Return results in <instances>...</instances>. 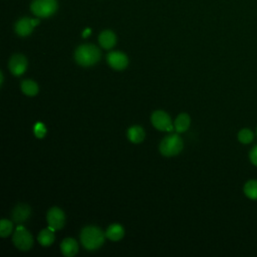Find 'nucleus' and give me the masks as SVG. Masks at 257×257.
<instances>
[{
	"label": "nucleus",
	"instance_id": "f257e3e1",
	"mask_svg": "<svg viewBox=\"0 0 257 257\" xmlns=\"http://www.w3.org/2000/svg\"><path fill=\"white\" fill-rule=\"evenodd\" d=\"M105 237V233L96 226H86L80 233L82 246L90 251L98 249L104 243Z\"/></svg>",
	"mask_w": 257,
	"mask_h": 257
},
{
	"label": "nucleus",
	"instance_id": "412c9836",
	"mask_svg": "<svg viewBox=\"0 0 257 257\" xmlns=\"http://www.w3.org/2000/svg\"><path fill=\"white\" fill-rule=\"evenodd\" d=\"M13 229V224L11 221L7 220V219H2L0 221V236L5 238L7 236H9L12 232Z\"/></svg>",
	"mask_w": 257,
	"mask_h": 257
},
{
	"label": "nucleus",
	"instance_id": "a878e982",
	"mask_svg": "<svg viewBox=\"0 0 257 257\" xmlns=\"http://www.w3.org/2000/svg\"><path fill=\"white\" fill-rule=\"evenodd\" d=\"M256 134H257V131H256Z\"/></svg>",
	"mask_w": 257,
	"mask_h": 257
},
{
	"label": "nucleus",
	"instance_id": "dca6fc26",
	"mask_svg": "<svg viewBox=\"0 0 257 257\" xmlns=\"http://www.w3.org/2000/svg\"><path fill=\"white\" fill-rule=\"evenodd\" d=\"M190 122H191V118L189 114L185 112L180 113L175 120V130L177 131V133H184L189 128Z\"/></svg>",
	"mask_w": 257,
	"mask_h": 257
},
{
	"label": "nucleus",
	"instance_id": "39448f33",
	"mask_svg": "<svg viewBox=\"0 0 257 257\" xmlns=\"http://www.w3.org/2000/svg\"><path fill=\"white\" fill-rule=\"evenodd\" d=\"M13 244L21 251H27L33 246L32 235L23 226H18L13 234Z\"/></svg>",
	"mask_w": 257,
	"mask_h": 257
},
{
	"label": "nucleus",
	"instance_id": "7ed1b4c3",
	"mask_svg": "<svg viewBox=\"0 0 257 257\" xmlns=\"http://www.w3.org/2000/svg\"><path fill=\"white\" fill-rule=\"evenodd\" d=\"M184 144L178 135L167 136L160 144V152L166 157H173L181 153Z\"/></svg>",
	"mask_w": 257,
	"mask_h": 257
},
{
	"label": "nucleus",
	"instance_id": "ddd939ff",
	"mask_svg": "<svg viewBox=\"0 0 257 257\" xmlns=\"http://www.w3.org/2000/svg\"><path fill=\"white\" fill-rule=\"evenodd\" d=\"M98 42L102 48L110 49L114 46V44L116 42V37L112 31L104 30L99 34Z\"/></svg>",
	"mask_w": 257,
	"mask_h": 257
},
{
	"label": "nucleus",
	"instance_id": "a211bd4d",
	"mask_svg": "<svg viewBox=\"0 0 257 257\" xmlns=\"http://www.w3.org/2000/svg\"><path fill=\"white\" fill-rule=\"evenodd\" d=\"M21 90L24 94H26L28 96H34L38 93L39 88L35 81H33L31 79H25L21 83Z\"/></svg>",
	"mask_w": 257,
	"mask_h": 257
},
{
	"label": "nucleus",
	"instance_id": "aec40b11",
	"mask_svg": "<svg viewBox=\"0 0 257 257\" xmlns=\"http://www.w3.org/2000/svg\"><path fill=\"white\" fill-rule=\"evenodd\" d=\"M238 141L241 143V144H250L253 139H254V135H253V132L250 130V128H242L239 133H238Z\"/></svg>",
	"mask_w": 257,
	"mask_h": 257
},
{
	"label": "nucleus",
	"instance_id": "423d86ee",
	"mask_svg": "<svg viewBox=\"0 0 257 257\" xmlns=\"http://www.w3.org/2000/svg\"><path fill=\"white\" fill-rule=\"evenodd\" d=\"M151 121L153 125L159 131L171 132L173 131V124L170 115L164 110H156L151 116Z\"/></svg>",
	"mask_w": 257,
	"mask_h": 257
},
{
	"label": "nucleus",
	"instance_id": "1a4fd4ad",
	"mask_svg": "<svg viewBox=\"0 0 257 257\" xmlns=\"http://www.w3.org/2000/svg\"><path fill=\"white\" fill-rule=\"evenodd\" d=\"M27 68V59L22 54H14L9 60V69L13 75L19 76Z\"/></svg>",
	"mask_w": 257,
	"mask_h": 257
},
{
	"label": "nucleus",
	"instance_id": "4be33fe9",
	"mask_svg": "<svg viewBox=\"0 0 257 257\" xmlns=\"http://www.w3.org/2000/svg\"><path fill=\"white\" fill-rule=\"evenodd\" d=\"M34 134L36 138L42 139L46 134V127L42 122H36L34 125Z\"/></svg>",
	"mask_w": 257,
	"mask_h": 257
},
{
	"label": "nucleus",
	"instance_id": "393cba45",
	"mask_svg": "<svg viewBox=\"0 0 257 257\" xmlns=\"http://www.w3.org/2000/svg\"><path fill=\"white\" fill-rule=\"evenodd\" d=\"M0 75H1V80H0V83H1V85H2V83H3V73H2V71L0 72Z\"/></svg>",
	"mask_w": 257,
	"mask_h": 257
},
{
	"label": "nucleus",
	"instance_id": "6e6552de",
	"mask_svg": "<svg viewBox=\"0 0 257 257\" xmlns=\"http://www.w3.org/2000/svg\"><path fill=\"white\" fill-rule=\"evenodd\" d=\"M106 60H107V63L109 64V66L116 70H122L128 64L127 56L120 51L109 52L106 56Z\"/></svg>",
	"mask_w": 257,
	"mask_h": 257
},
{
	"label": "nucleus",
	"instance_id": "20e7f679",
	"mask_svg": "<svg viewBox=\"0 0 257 257\" xmlns=\"http://www.w3.org/2000/svg\"><path fill=\"white\" fill-rule=\"evenodd\" d=\"M31 11L38 17H49L57 9L56 0H34L31 3Z\"/></svg>",
	"mask_w": 257,
	"mask_h": 257
},
{
	"label": "nucleus",
	"instance_id": "4468645a",
	"mask_svg": "<svg viewBox=\"0 0 257 257\" xmlns=\"http://www.w3.org/2000/svg\"><path fill=\"white\" fill-rule=\"evenodd\" d=\"M127 139L134 144H140L145 140L146 134L142 126L133 125L127 130Z\"/></svg>",
	"mask_w": 257,
	"mask_h": 257
},
{
	"label": "nucleus",
	"instance_id": "6ab92c4d",
	"mask_svg": "<svg viewBox=\"0 0 257 257\" xmlns=\"http://www.w3.org/2000/svg\"><path fill=\"white\" fill-rule=\"evenodd\" d=\"M245 196L251 200H257V180H250L243 187Z\"/></svg>",
	"mask_w": 257,
	"mask_h": 257
},
{
	"label": "nucleus",
	"instance_id": "2eb2a0df",
	"mask_svg": "<svg viewBox=\"0 0 257 257\" xmlns=\"http://www.w3.org/2000/svg\"><path fill=\"white\" fill-rule=\"evenodd\" d=\"M124 235V230L119 224H111L105 231V236L111 241H118Z\"/></svg>",
	"mask_w": 257,
	"mask_h": 257
},
{
	"label": "nucleus",
	"instance_id": "f3484780",
	"mask_svg": "<svg viewBox=\"0 0 257 257\" xmlns=\"http://www.w3.org/2000/svg\"><path fill=\"white\" fill-rule=\"evenodd\" d=\"M54 230H52L51 228H46L43 229L42 231H40L39 235H38V242L42 245V246H49L54 242Z\"/></svg>",
	"mask_w": 257,
	"mask_h": 257
},
{
	"label": "nucleus",
	"instance_id": "b1692460",
	"mask_svg": "<svg viewBox=\"0 0 257 257\" xmlns=\"http://www.w3.org/2000/svg\"><path fill=\"white\" fill-rule=\"evenodd\" d=\"M89 34H90V29H85V31L83 32L82 36H83V37H86V36L89 35Z\"/></svg>",
	"mask_w": 257,
	"mask_h": 257
},
{
	"label": "nucleus",
	"instance_id": "5701e85b",
	"mask_svg": "<svg viewBox=\"0 0 257 257\" xmlns=\"http://www.w3.org/2000/svg\"><path fill=\"white\" fill-rule=\"evenodd\" d=\"M249 159H250V162L257 167V146L253 147L252 150L250 151L249 153Z\"/></svg>",
	"mask_w": 257,
	"mask_h": 257
},
{
	"label": "nucleus",
	"instance_id": "9b49d317",
	"mask_svg": "<svg viewBox=\"0 0 257 257\" xmlns=\"http://www.w3.org/2000/svg\"><path fill=\"white\" fill-rule=\"evenodd\" d=\"M31 214V209L26 204H18L12 211V220L15 223L21 224L25 222Z\"/></svg>",
	"mask_w": 257,
	"mask_h": 257
},
{
	"label": "nucleus",
	"instance_id": "9d476101",
	"mask_svg": "<svg viewBox=\"0 0 257 257\" xmlns=\"http://www.w3.org/2000/svg\"><path fill=\"white\" fill-rule=\"evenodd\" d=\"M39 23L37 19H30L28 17H23L19 19L15 24V31L20 36H27L29 35L33 28Z\"/></svg>",
	"mask_w": 257,
	"mask_h": 257
},
{
	"label": "nucleus",
	"instance_id": "f8f14e48",
	"mask_svg": "<svg viewBox=\"0 0 257 257\" xmlns=\"http://www.w3.org/2000/svg\"><path fill=\"white\" fill-rule=\"evenodd\" d=\"M60 250L62 255L72 257L78 252V244L72 238H65L60 244Z\"/></svg>",
	"mask_w": 257,
	"mask_h": 257
},
{
	"label": "nucleus",
	"instance_id": "f03ea898",
	"mask_svg": "<svg viewBox=\"0 0 257 257\" xmlns=\"http://www.w3.org/2000/svg\"><path fill=\"white\" fill-rule=\"evenodd\" d=\"M100 50L93 44H82L78 46L74 53L76 62L81 66H91L100 59Z\"/></svg>",
	"mask_w": 257,
	"mask_h": 257
},
{
	"label": "nucleus",
	"instance_id": "0eeeda50",
	"mask_svg": "<svg viewBox=\"0 0 257 257\" xmlns=\"http://www.w3.org/2000/svg\"><path fill=\"white\" fill-rule=\"evenodd\" d=\"M47 222L48 227L52 230H59L64 226L65 215L61 209L58 207H53L47 212Z\"/></svg>",
	"mask_w": 257,
	"mask_h": 257
}]
</instances>
